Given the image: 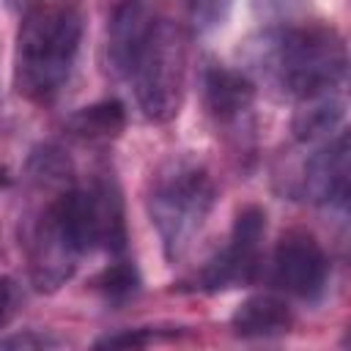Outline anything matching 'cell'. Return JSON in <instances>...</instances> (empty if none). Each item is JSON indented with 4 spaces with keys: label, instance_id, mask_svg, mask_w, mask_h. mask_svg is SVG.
<instances>
[{
    "label": "cell",
    "instance_id": "cell-20",
    "mask_svg": "<svg viewBox=\"0 0 351 351\" xmlns=\"http://www.w3.org/2000/svg\"><path fill=\"white\" fill-rule=\"evenodd\" d=\"M19 304V285L11 277H0V329L14 318Z\"/></svg>",
    "mask_w": 351,
    "mask_h": 351
},
{
    "label": "cell",
    "instance_id": "cell-8",
    "mask_svg": "<svg viewBox=\"0 0 351 351\" xmlns=\"http://www.w3.org/2000/svg\"><path fill=\"white\" fill-rule=\"evenodd\" d=\"M200 93L217 132L244 151L255 134V80L241 69L208 60L200 69Z\"/></svg>",
    "mask_w": 351,
    "mask_h": 351
},
{
    "label": "cell",
    "instance_id": "cell-21",
    "mask_svg": "<svg viewBox=\"0 0 351 351\" xmlns=\"http://www.w3.org/2000/svg\"><path fill=\"white\" fill-rule=\"evenodd\" d=\"M3 3H5L11 11H27V8H30L36 0H3Z\"/></svg>",
    "mask_w": 351,
    "mask_h": 351
},
{
    "label": "cell",
    "instance_id": "cell-4",
    "mask_svg": "<svg viewBox=\"0 0 351 351\" xmlns=\"http://www.w3.org/2000/svg\"><path fill=\"white\" fill-rule=\"evenodd\" d=\"M189 47L181 25L156 19L137 47L126 80L134 88L140 112L154 123H167L178 115L186 90Z\"/></svg>",
    "mask_w": 351,
    "mask_h": 351
},
{
    "label": "cell",
    "instance_id": "cell-15",
    "mask_svg": "<svg viewBox=\"0 0 351 351\" xmlns=\"http://www.w3.org/2000/svg\"><path fill=\"white\" fill-rule=\"evenodd\" d=\"M140 285H143V280H140L137 266L123 258L107 263L90 282L93 293L110 307H123L126 302H132L140 293Z\"/></svg>",
    "mask_w": 351,
    "mask_h": 351
},
{
    "label": "cell",
    "instance_id": "cell-3",
    "mask_svg": "<svg viewBox=\"0 0 351 351\" xmlns=\"http://www.w3.org/2000/svg\"><path fill=\"white\" fill-rule=\"evenodd\" d=\"M217 203V184L208 167L186 154L165 159L148 184L145 208L159 233L167 261H181L203 230Z\"/></svg>",
    "mask_w": 351,
    "mask_h": 351
},
{
    "label": "cell",
    "instance_id": "cell-5",
    "mask_svg": "<svg viewBox=\"0 0 351 351\" xmlns=\"http://www.w3.org/2000/svg\"><path fill=\"white\" fill-rule=\"evenodd\" d=\"M69 184L33 186L38 195H44V200L22 219V228H19L22 247L27 255L30 282L41 293H52L60 285H66L74 277L80 258L85 255L74 233L69 203H66Z\"/></svg>",
    "mask_w": 351,
    "mask_h": 351
},
{
    "label": "cell",
    "instance_id": "cell-2",
    "mask_svg": "<svg viewBox=\"0 0 351 351\" xmlns=\"http://www.w3.org/2000/svg\"><path fill=\"white\" fill-rule=\"evenodd\" d=\"M82 41V14L66 3H33L16 30L14 88L33 104H49L71 77Z\"/></svg>",
    "mask_w": 351,
    "mask_h": 351
},
{
    "label": "cell",
    "instance_id": "cell-10",
    "mask_svg": "<svg viewBox=\"0 0 351 351\" xmlns=\"http://www.w3.org/2000/svg\"><path fill=\"white\" fill-rule=\"evenodd\" d=\"M348 132L340 129L304 159L296 195L335 214H346L351 197V165H348Z\"/></svg>",
    "mask_w": 351,
    "mask_h": 351
},
{
    "label": "cell",
    "instance_id": "cell-12",
    "mask_svg": "<svg viewBox=\"0 0 351 351\" xmlns=\"http://www.w3.org/2000/svg\"><path fill=\"white\" fill-rule=\"evenodd\" d=\"M293 326V313L285 299L274 293L247 296L230 315V329L241 340H274L288 335Z\"/></svg>",
    "mask_w": 351,
    "mask_h": 351
},
{
    "label": "cell",
    "instance_id": "cell-13",
    "mask_svg": "<svg viewBox=\"0 0 351 351\" xmlns=\"http://www.w3.org/2000/svg\"><path fill=\"white\" fill-rule=\"evenodd\" d=\"M346 118V96L343 90H321L313 96H304L296 101L293 118H291V132L296 143L302 145H315L329 140L343 129Z\"/></svg>",
    "mask_w": 351,
    "mask_h": 351
},
{
    "label": "cell",
    "instance_id": "cell-9",
    "mask_svg": "<svg viewBox=\"0 0 351 351\" xmlns=\"http://www.w3.org/2000/svg\"><path fill=\"white\" fill-rule=\"evenodd\" d=\"M274 288L302 302H318L329 285V255L307 230H288L274 244L269 261Z\"/></svg>",
    "mask_w": 351,
    "mask_h": 351
},
{
    "label": "cell",
    "instance_id": "cell-17",
    "mask_svg": "<svg viewBox=\"0 0 351 351\" xmlns=\"http://www.w3.org/2000/svg\"><path fill=\"white\" fill-rule=\"evenodd\" d=\"M233 8V0H186V19L192 33L206 36L217 30Z\"/></svg>",
    "mask_w": 351,
    "mask_h": 351
},
{
    "label": "cell",
    "instance_id": "cell-11",
    "mask_svg": "<svg viewBox=\"0 0 351 351\" xmlns=\"http://www.w3.org/2000/svg\"><path fill=\"white\" fill-rule=\"evenodd\" d=\"M156 22L151 0H118L107 25V66L115 77L129 74L132 58Z\"/></svg>",
    "mask_w": 351,
    "mask_h": 351
},
{
    "label": "cell",
    "instance_id": "cell-1",
    "mask_svg": "<svg viewBox=\"0 0 351 351\" xmlns=\"http://www.w3.org/2000/svg\"><path fill=\"white\" fill-rule=\"evenodd\" d=\"M239 55L244 63L241 71L293 101L346 88L348 49L346 38L332 25H266L241 44Z\"/></svg>",
    "mask_w": 351,
    "mask_h": 351
},
{
    "label": "cell",
    "instance_id": "cell-6",
    "mask_svg": "<svg viewBox=\"0 0 351 351\" xmlns=\"http://www.w3.org/2000/svg\"><path fill=\"white\" fill-rule=\"evenodd\" d=\"M66 203L77 239L88 252H126V211L118 181L110 173H93L85 181H71L66 189Z\"/></svg>",
    "mask_w": 351,
    "mask_h": 351
},
{
    "label": "cell",
    "instance_id": "cell-14",
    "mask_svg": "<svg viewBox=\"0 0 351 351\" xmlns=\"http://www.w3.org/2000/svg\"><path fill=\"white\" fill-rule=\"evenodd\" d=\"M123 126H126V110L118 99H101V101H93L88 107H80L66 121L69 134L88 140V143L112 140L123 132Z\"/></svg>",
    "mask_w": 351,
    "mask_h": 351
},
{
    "label": "cell",
    "instance_id": "cell-16",
    "mask_svg": "<svg viewBox=\"0 0 351 351\" xmlns=\"http://www.w3.org/2000/svg\"><path fill=\"white\" fill-rule=\"evenodd\" d=\"M181 326H134V329H121L115 335L99 337L93 346L96 348H145L159 340H173L178 337Z\"/></svg>",
    "mask_w": 351,
    "mask_h": 351
},
{
    "label": "cell",
    "instance_id": "cell-19",
    "mask_svg": "<svg viewBox=\"0 0 351 351\" xmlns=\"http://www.w3.org/2000/svg\"><path fill=\"white\" fill-rule=\"evenodd\" d=\"M66 346L63 337L41 332V329H22L16 335H8L0 340V348H16V351H30V348H58Z\"/></svg>",
    "mask_w": 351,
    "mask_h": 351
},
{
    "label": "cell",
    "instance_id": "cell-7",
    "mask_svg": "<svg viewBox=\"0 0 351 351\" xmlns=\"http://www.w3.org/2000/svg\"><path fill=\"white\" fill-rule=\"evenodd\" d=\"M263 236H266V211L261 206L239 208L225 244L186 280L184 288L217 293V291L250 285L261 274Z\"/></svg>",
    "mask_w": 351,
    "mask_h": 351
},
{
    "label": "cell",
    "instance_id": "cell-18",
    "mask_svg": "<svg viewBox=\"0 0 351 351\" xmlns=\"http://www.w3.org/2000/svg\"><path fill=\"white\" fill-rule=\"evenodd\" d=\"M307 0H250V8L258 19L266 25H280V22H293L304 11Z\"/></svg>",
    "mask_w": 351,
    "mask_h": 351
}]
</instances>
